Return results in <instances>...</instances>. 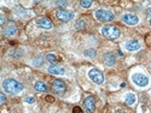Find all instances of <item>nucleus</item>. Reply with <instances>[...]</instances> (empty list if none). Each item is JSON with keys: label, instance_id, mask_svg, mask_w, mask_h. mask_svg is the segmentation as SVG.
<instances>
[{"label": "nucleus", "instance_id": "11", "mask_svg": "<svg viewBox=\"0 0 151 113\" xmlns=\"http://www.w3.org/2000/svg\"><path fill=\"white\" fill-rule=\"evenodd\" d=\"M47 71H48V73H51V75H64V72H65L64 68L58 66V65H51L47 69Z\"/></svg>", "mask_w": 151, "mask_h": 113}, {"label": "nucleus", "instance_id": "1", "mask_svg": "<svg viewBox=\"0 0 151 113\" xmlns=\"http://www.w3.org/2000/svg\"><path fill=\"white\" fill-rule=\"evenodd\" d=\"M3 88H4V90L9 94H18L23 90L24 87H23V84H21L16 80L9 78V80H5L3 82Z\"/></svg>", "mask_w": 151, "mask_h": 113}, {"label": "nucleus", "instance_id": "23", "mask_svg": "<svg viewBox=\"0 0 151 113\" xmlns=\"http://www.w3.org/2000/svg\"><path fill=\"white\" fill-rule=\"evenodd\" d=\"M73 113H83V112H82V109H81L80 107L76 106V107H74V108H73Z\"/></svg>", "mask_w": 151, "mask_h": 113}, {"label": "nucleus", "instance_id": "12", "mask_svg": "<svg viewBox=\"0 0 151 113\" xmlns=\"http://www.w3.org/2000/svg\"><path fill=\"white\" fill-rule=\"evenodd\" d=\"M104 61H105V64L108 66H112V65H115V63H116V57L114 53H105L104 54Z\"/></svg>", "mask_w": 151, "mask_h": 113}, {"label": "nucleus", "instance_id": "22", "mask_svg": "<svg viewBox=\"0 0 151 113\" xmlns=\"http://www.w3.org/2000/svg\"><path fill=\"white\" fill-rule=\"evenodd\" d=\"M27 104H34L35 102V99L34 97H32V96H29V97H26V100H24Z\"/></svg>", "mask_w": 151, "mask_h": 113}, {"label": "nucleus", "instance_id": "6", "mask_svg": "<svg viewBox=\"0 0 151 113\" xmlns=\"http://www.w3.org/2000/svg\"><path fill=\"white\" fill-rule=\"evenodd\" d=\"M88 76H90V78H91L96 84H102V83L104 82V76H103V73L100 72L99 70H97V69H92V70H90Z\"/></svg>", "mask_w": 151, "mask_h": 113}, {"label": "nucleus", "instance_id": "9", "mask_svg": "<svg viewBox=\"0 0 151 113\" xmlns=\"http://www.w3.org/2000/svg\"><path fill=\"white\" fill-rule=\"evenodd\" d=\"M122 21L126 24H129V26H135V24H138V22H139V18L132 14H124L122 16Z\"/></svg>", "mask_w": 151, "mask_h": 113}, {"label": "nucleus", "instance_id": "7", "mask_svg": "<svg viewBox=\"0 0 151 113\" xmlns=\"http://www.w3.org/2000/svg\"><path fill=\"white\" fill-rule=\"evenodd\" d=\"M56 16L58 19L63 21V22H68V21H71L74 18V15L71 14V12L67 11V10H58L56 12Z\"/></svg>", "mask_w": 151, "mask_h": 113}, {"label": "nucleus", "instance_id": "19", "mask_svg": "<svg viewBox=\"0 0 151 113\" xmlns=\"http://www.w3.org/2000/svg\"><path fill=\"white\" fill-rule=\"evenodd\" d=\"M80 4H81V6H82V7L87 9V7H90V6L92 5V1H91V0H82V1H81Z\"/></svg>", "mask_w": 151, "mask_h": 113}, {"label": "nucleus", "instance_id": "18", "mask_svg": "<svg viewBox=\"0 0 151 113\" xmlns=\"http://www.w3.org/2000/svg\"><path fill=\"white\" fill-rule=\"evenodd\" d=\"M96 51L94 49H87V51H85V55L88 57V58H94L96 57Z\"/></svg>", "mask_w": 151, "mask_h": 113}, {"label": "nucleus", "instance_id": "8", "mask_svg": "<svg viewBox=\"0 0 151 113\" xmlns=\"http://www.w3.org/2000/svg\"><path fill=\"white\" fill-rule=\"evenodd\" d=\"M83 107L88 112V113H93L96 109V101H94V97L93 96H88L83 101Z\"/></svg>", "mask_w": 151, "mask_h": 113}, {"label": "nucleus", "instance_id": "24", "mask_svg": "<svg viewBox=\"0 0 151 113\" xmlns=\"http://www.w3.org/2000/svg\"><path fill=\"white\" fill-rule=\"evenodd\" d=\"M45 100H46L47 102H53V101H55V97H53V96H50V95H47V96L45 97Z\"/></svg>", "mask_w": 151, "mask_h": 113}, {"label": "nucleus", "instance_id": "26", "mask_svg": "<svg viewBox=\"0 0 151 113\" xmlns=\"http://www.w3.org/2000/svg\"><path fill=\"white\" fill-rule=\"evenodd\" d=\"M0 97H1V104H4L5 102V95L1 94V95H0Z\"/></svg>", "mask_w": 151, "mask_h": 113}, {"label": "nucleus", "instance_id": "5", "mask_svg": "<svg viewBox=\"0 0 151 113\" xmlns=\"http://www.w3.org/2000/svg\"><path fill=\"white\" fill-rule=\"evenodd\" d=\"M52 92L55 94H58V95H63L65 92H67V85L65 83L60 81V80H56L53 83H52Z\"/></svg>", "mask_w": 151, "mask_h": 113}, {"label": "nucleus", "instance_id": "20", "mask_svg": "<svg viewBox=\"0 0 151 113\" xmlns=\"http://www.w3.org/2000/svg\"><path fill=\"white\" fill-rule=\"evenodd\" d=\"M85 27H86V24H85V22L82 19H80V21L76 22V28L78 29H83Z\"/></svg>", "mask_w": 151, "mask_h": 113}, {"label": "nucleus", "instance_id": "16", "mask_svg": "<svg viewBox=\"0 0 151 113\" xmlns=\"http://www.w3.org/2000/svg\"><path fill=\"white\" fill-rule=\"evenodd\" d=\"M16 33H17V28H16V26H14V24L9 26V27L5 29V31H4V34H5L6 36H14Z\"/></svg>", "mask_w": 151, "mask_h": 113}, {"label": "nucleus", "instance_id": "2", "mask_svg": "<svg viewBox=\"0 0 151 113\" xmlns=\"http://www.w3.org/2000/svg\"><path fill=\"white\" fill-rule=\"evenodd\" d=\"M102 34H103V36L106 37V39L115 40V39H119L120 37L121 31L115 26H105V27L102 28Z\"/></svg>", "mask_w": 151, "mask_h": 113}, {"label": "nucleus", "instance_id": "17", "mask_svg": "<svg viewBox=\"0 0 151 113\" xmlns=\"http://www.w3.org/2000/svg\"><path fill=\"white\" fill-rule=\"evenodd\" d=\"M46 59H47L50 63H52L53 65H56V63L58 61V59H57V57H56L55 54H47V55H46Z\"/></svg>", "mask_w": 151, "mask_h": 113}, {"label": "nucleus", "instance_id": "29", "mask_svg": "<svg viewBox=\"0 0 151 113\" xmlns=\"http://www.w3.org/2000/svg\"><path fill=\"white\" fill-rule=\"evenodd\" d=\"M150 26H151V18H150Z\"/></svg>", "mask_w": 151, "mask_h": 113}, {"label": "nucleus", "instance_id": "14", "mask_svg": "<svg viewBox=\"0 0 151 113\" xmlns=\"http://www.w3.org/2000/svg\"><path fill=\"white\" fill-rule=\"evenodd\" d=\"M34 89L36 92H40V93H47L48 92V88L46 87V84L44 82H36L34 84Z\"/></svg>", "mask_w": 151, "mask_h": 113}, {"label": "nucleus", "instance_id": "28", "mask_svg": "<svg viewBox=\"0 0 151 113\" xmlns=\"http://www.w3.org/2000/svg\"><path fill=\"white\" fill-rule=\"evenodd\" d=\"M116 113H124V112H123V111H117Z\"/></svg>", "mask_w": 151, "mask_h": 113}, {"label": "nucleus", "instance_id": "10", "mask_svg": "<svg viewBox=\"0 0 151 113\" xmlns=\"http://www.w3.org/2000/svg\"><path fill=\"white\" fill-rule=\"evenodd\" d=\"M36 23H37V26H39L40 28H44V29H51L53 27L52 22L50 21L48 18H40V19L36 21Z\"/></svg>", "mask_w": 151, "mask_h": 113}, {"label": "nucleus", "instance_id": "27", "mask_svg": "<svg viewBox=\"0 0 151 113\" xmlns=\"http://www.w3.org/2000/svg\"><path fill=\"white\" fill-rule=\"evenodd\" d=\"M147 14H149V15H151V7H150V9H147Z\"/></svg>", "mask_w": 151, "mask_h": 113}, {"label": "nucleus", "instance_id": "4", "mask_svg": "<svg viewBox=\"0 0 151 113\" xmlns=\"http://www.w3.org/2000/svg\"><path fill=\"white\" fill-rule=\"evenodd\" d=\"M132 81L138 87H146L149 84L147 76H145V75H143V73H134V75H132Z\"/></svg>", "mask_w": 151, "mask_h": 113}, {"label": "nucleus", "instance_id": "25", "mask_svg": "<svg viewBox=\"0 0 151 113\" xmlns=\"http://www.w3.org/2000/svg\"><path fill=\"white\" fill-rule=\"evenodd\" d=\"M57 5H60V6L67 5V1H58V3H57Z\"/></svg>", "mask_w": 151, "mask_h": 113}, {"label": "nucleus", "instance_id": "3", "mask_svg": "<svg viewBox=\"0 0 151 113\" xmlns=\"http://www.w3.org/2000/svg\"><path fill=\"white\" fill-rule=\"evenodd\" d=\"M94 16H96V18H97L99 22H111V21L115 19V16H114V14H112L111 11H109V10H103V9L97 10L96 14H94Z\"/></svg>", "mask_w": 151, "mask_h": 113}, {"label": "nucleus", "instance_id": "21", "mask_svg": "<svg viewBox=\"0 0 151 113\" xmlns=\"http://www.w3.org/2000/svg\"><path fill=\"white\" fill-rule=\"evenodd\" d=\"M34 64H35L36 66H41V65H42V58H41V57H37V58L34 60Z\"/></svg>", "mask_w": 151, "mask_h": 113}, {"label": "nucleus", "instance_id": "13", "mask_svg": "<svg viewBox=\"0 0 151 113\" xmlns=\"http://www.w3.org/2000/svg\"><path fill=\"white\" fill-rule=\"evenodd\" d=\"M126 48H127V51H129V52H134L140 48V45L137 40H131L126 43Z\"/></svg>", "mask_w": 151, "mask_h": 113}, {"label": "nucleus", "instance_id": "15", "mask_svg": "<svg viewBox=\"0 0 151 113\" xmlns=\"http://www.w3.org/2000/svg\"><path fill=\"white\" fill-rule=\"evenodd\" d=\"M135 100H137L135 95H134L133 93H129V94L126 95V97H124V102H126V105L132 106L133 104H135Z\"/></svg>", "mask_w": 151, "mask_h": 113}]
</instances>
